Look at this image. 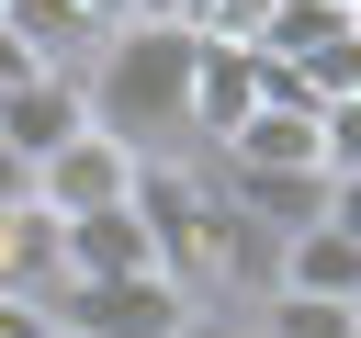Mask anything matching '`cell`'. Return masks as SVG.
I'll list each match as a JSON object with an SVG mask.
<instances>
[{
    "mask_svg": "<svg viewBox=\"0 0 361 338\" xmlns=\"http://www.w3.org/2000/svg\"><path fill=\"white\" fill-rule=\"evenodd\" d=\"M56 315H45V293H0V338H45Z\"/></svg>",
    "mask_w": 361,
    "mask_h": 338,
    "instance_id": "cell-16",
    "label": "cell"
},
{
    "mask_svg": "<svg viewBox=\"0 0 361 338\" xmlns=\"http://www.w3.org/2000/svg\"><path fill=\"white\" fill-rule=\"evenodd\" d=\"M0 23H11V45H23L45 79H79V68L102 56V34H113V23H90L79 0H0Z\"/></svg>",
    "mask_w": 361,
    "mask_h": 338,
    "instance_id": "cell-6",
    "label": "cell"
},
{
    "mask_svg": "<svg viewBox=\"0 0 361 338\" xmlns=\"http://www.w3.org/2000/svg\"><path fill=\"white\" fill-rule=\"evenodd\" d=\"M45 282H56V214L0 203V293H45Z\"/></svg>",
    "mask_w": 361,
    "mask_h": 338,
    "instance_id": "cell-10",
    "label": "cell"
},
{
    "mask_svg": "<svg viewBox=\"0 0 361 338\" xmlns=\"http://www.w3.org/2000/svg\"><path fill=\"white\" fill-rule=\"evenodd\" d=\"M338 23H350V0H271V11H259V34H248V45H259V56H282V68H293V56H316V45H327V34H338Z\"/></svg>",
    "mask_w": 361,
    "mask_h": 338,
    "instance_id": "cell-12",
    "label": "cell"
},
{
    "mask_svg": "<svg viewBox=\"0 0 361 338\" xmlns=\"http://www.w3.org/2000/svg\"><path fill=\"white\" fill-rule=\"evenodd\" d=\"M0 203H34V158H11V146H0Z\"/></svg>",
    "mask_w": 361,
    "mask_h": 338,
    "instance_id": "cell-19",
    "label": "cell"
},
{
    "mask_svg": "<svg viewBox=\"0 0 361 338\" xmlns=\"http://www.w3.org/2000/svg\"><path fill=\"white\" fill-rule=\"evenodd\" d=\"M45 338H68V327H45Z\"/></svg>",
    "mask_w": 361,
    "mask_h": 338,
    "instance_id": "cell-23",
    "label": "cell"
},
{
    "mask_svg": "<svg viewBox=\"0 0 361 338\" xmlns=\"http://www.w3.org/2000/svg\"><path fill=\"white\" fill-rule=\"evenodd\" d=\"M45 315L68 338H169L192 315V293L169 270H68V282H45Z\"/></svg>",
    "mask_w": 361,
    "mask_h": 338,
    "instance_id": "cell-2",
    "label": "cell"
},
{
    "mask_svg": "<svg viewBox=\"0 0 361 338\" xmlns=\"http://www.w3.org/2000/svg\"><path fill=\"white\" fill-rule=\"evenodd\" d=\"M350 23H361V0H350Z\"/></svg>",
    "mask_w": 361,
    "mask_h": 338,
    "instance_id": "cell-22",
    "label": "cell"
},
{
    "mask_svg": "<svg viewBox=\"0 0 361 338\" xmlns=\"http://www.w3.org/2000/svg\"><path fill=\"white\" fill-rule=\"evenodd\" d=\"M271 282H293V293H338V304H350V293H361V248L316 214V225H293V237L271 248Z\"/></svg>",
    "mask_w": 361,
    "mask_h": 338,
    "instance_id": "cell-9",
    "label": "cell"
},
{
    "mask_svg": "<svg viewBox=\"0 0 361 338\" xmlns=\"http://www.w3.org/2000/svg\"><path fill=\"white\" fill-rule=\"evenodd\" d=\"M79 11H90V23H135V0H79Z\"/></svg>",
    "mask_w": 361,
    "mask_h": 338,
    "instance_id": "cell-21",
    "label": "cell"
},
{
    "mask_svg": "<svg viewBox=\"0 0 361 338\" xmlns=\"http://www.w3.org/2000/svg\"><path fill=\"white\" fill-rule=\"evenodd\" d=\"M248 101H259V56H248L237 34H192V79H180V135H192V158H214V146L248 124Z\"/></svg>",
    "mask_w": 361,
    "mask_h": 338,
    "instance_id": "cell-3",
    "label": "cell"
},
{
    "mask_svg": "<svg viewBox=\"0 0 361 338\" xmlns=\"http://www.w3.org/2000/svg\"><path fill=\"white\" fill-rule=\"evenodd\" d=\"M169 338H259V327H248V304H192Z\"/></svg>",
    "mask_w": 361,
    "mask_h": 338,
    "instance_id": "cell-15",
    "label": "cell"
},
{
    "mask_svg": "<svg viewBox=\"0 0 361 338\" xmlns=\"http://www.w3.org/2000/svg\"><path fill=\"white\" fill-rule=\"evenodd\" d=\"M124 180H135V146L102 135V124H79L68 146L34 158V203L45 214H102V203H124Z\"/></svg>",
    "mask_w": 361,
    "mask_h": 338,
    "instance_id": "cell-5",
    "label": "cell"
},
{
    "mask_svg": "<svg viewBox=\"0 0 361 338\" xmlns=\"http://www.w3.org/2000/svg\"><path fill=\"white\" fill-rule=\"evenodd\" d=\"M180 79H192V23H113L102 56L79 68V113L102 135H124L135 158L147 146H192L180 135Z\"/></svg>",
    "mask_w": 361,
    "mask_h": 338,
    "instance_id": "cell-1",
    "label": "cell"
},
{
    "mask_svg": "<svg viewBox=\"0 0 361 338\" xmlns=\"http://www.w3.org/2000/svg\"><path fill=\"white\" fill-rule=\"evenodd\" d=\"M259 11H271V0H214V11H203V34H237V45H248V34H259Z\"/></svg>",
    "mask_w": 361,
    "mask_h": 338,
    "instance_id": "cell-17",
    "label": "cell"
},
{
    "mask_svg": "<svg viewBox=\"0 0 361 338\" xmlns=\"http://www.w3.org/2000/svg\"><path fill=\"white\" fill-rule=\"evenodd\" d=\"M79 124H90V113H79V79H45V68H34V79H11V90H0V146H11V158L68 146Z\"/></svg>",
    "mask_w": 361,
    "mask_h": 338,
    "instance_id": "cell-7",
    "label": "cell"
},
{
    "mask_svg": "<svg viewBox=\"0 0 361 338\" xmlns=\"http://www.w3.org/2000/svg\"><path fill=\"white\" fill-rule=\"evenodd\" d=\"M350 315H361V293H350Z\"/></svg>",
    "mask_w": 361,
    "mask_h": 338,
    "instance_id": "cell-24",
    "label": "cell"
},
{
    "mask_svg": "<svg viewBox=\"0 0 361 338\" xmlns=\"http://www.w3.org/2000/svg\"><path fill=\"white\" fill-rule=\"evenodd\" d=\"M316 214H327V225H338V237L361 248V180H327V203H316Z\"/></svg>",
    "mask_w": 361,
    "mask_h": 338,
    "instance_id": "cell-18",
    "label": "cell"
},
{
    "mask_svg": "<svg viewBox=\"0 0 361 338\" xmlns=\"http://www.w3.org/2000/svg\"><path fill=\"white\" fill-rule=\"evenodd\" d=\"M68 270H158V248L124 203H102V214H56V282Z\"/></svg>",
    "mask_w": 361,
    "mask_h": 338,
    "instance_id": "cell-8",
    "label": "cell"
},
{
    "mask_svg": "<svg viewBox=\"0 0 361 338\" xmlns=\"http://www.w3.org/2000/svg\"><path fill=\"white\" fill-rule=\"evenodd\" d=\"M316 169L327 180H361V90L350 101H316Z\"/></svg>",
    "mask_w": 361,
    "mask_h": 338,
    "instance_id": "cell-14",
    "label": "cell"
},
{
    "mask_svg": "<svg viewBox=\"0 0 361 338\" xmlns=\"http://www.w3.org/2000/svg\"><path fill=\"white\" fill-rule=\"evenodd\" d=\"M226 180H327L316 169V101H248V124L214 146Z\"/></svg>",
    "mask_w": 361,
    "mask_h": 338,
    "instance_id": "cell-4",
    "label": "cell"
},
{
    "mask_svg": "<svg viewBox=\"0 0 361 338\" xmlns=\"http://www.w3.org/2000/svg\"><path fill=\"white\" fill-rule=\"evenodd\" d=\"M293 79H305V101H350L361 90V23H338L316 56H293Z\"/></svg>",
    "mask_w": 361,
    "mask_h": 338,
    "instance_id": "cell-13",
    "label": "cell"
},
{
    "mask_svg": "<svg viewBox=\"0 0 361 338\" xmlns=\"http://www.w3.org/2000/svg\"><path fill=\"white\" fill-rule=\"evenodd\" d=\"M259 338H361V315L338 304V293H293V282H259V315H248Z\"/></svg>",
    "mask_w": 361,
    "mask_h": 338,
    "instance_id": "cell-11",
    "label": "cell"
},
{
    "mask_svg": "<svg viewBox=\"0 0 361 338\" xmlns=\"http://www.w3.org/2000/svg\"><path fill=\"white\" fill-rule=\"evenodd\" d=\"M11 79H34V56H23V45H11V23H0V90H11Z\"/></svg>",
    "mask_w": 361,
    "mask_h": 338,
    "instance_id": "cell-20",
    "label": "cell"
}]
</instances>
